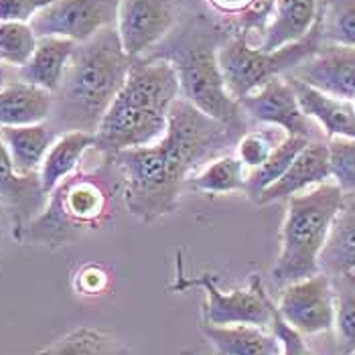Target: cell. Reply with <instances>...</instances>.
<instances>
[{
  "label": "cell",
  "mask_w": 355,
  "mask_h": 355,
  "mask_svg": "<svg viewBox=\"0 0 355 355\" xmlns=\"http://www.w3.org/2000/svg\"><path fill=\"white\" fill-rule=\"evenodd\" d=\"M238 140L240 135L179 98L159 142L110 157L122 179L126 209L144 223L175 214L187 179Z\"/></svg>",
  "instance_id": "cell-1"
},
{
  "label": "cell",
  "mask_w": 355,
  "mask_h": 355,
  "mask_svg": "<svg viewBox=\"0 0 355 355\" xmlns=\"http://www.w3.org/2000/svg\"><path fill=\"white\" fill-rule=\"evenodd\" d=\"M116 27L78 43L65 69L63 82L53 94L49 124L59 135L83 130L96 135L110 104L122 89L132 67Z\"/></svg>",
  "instance_id": "cell-2"
},
{
  "label": "cell",
  "mask_w": 355,
  "mask_h": 355,
  "mask_svg": "<svg viewBox=\"0 0 355 355\" xmlns=\"http://www.w3.org/2000/svg\"><path fill=\"white\" fill-rule=\"evenodd\" d=\"M179 96V78L166 57H137L122 89L96 130L94 148L104 157H112L159 142L166 132L168 114Z\"/></svg>",
  "instance_id": "cell-3"
},
{
  "label": "cell",
  "mask_w": 355,
  "mask_h": 355,
  "mask_svg": "<svg viewBox=\"0 0 355 355\" xmlns=\"http://www.w3.org/2000/svg\"><path fill=\"white\" fill-rule=\"evenodd\" d=\"M104 157V155H102ZM122 179L110 157L92 171H76L49 193L43 211L15 238L33 246H67L116 218Z\"/></svg>",
  "instance_id": "cell-4"
},
{
  "label": "cell",
  "mask_w": 355,
  "mask_h": 355,
  "mask_svg": "<svg viewBox=\"0 0 355 355\" xmlns=\"http://www.w3.org/2000/svg\"><path fill=\"white\" fill-rule=\"evenodd\" d=\"M286 201L280 254L272 268L274 284L280 288L321 272L319 256L345 203V195L335 183H323Z\"/></svg>",
  "instance_id": "cell-5"
},
{
  "label": "cell",
  "mask_w": 355,
  "mask_h": 355,
  "mask_svg": "<svg viewBox=\"0 0 355 355\" xmlns=\"http://www.w3.org/2000/svg\"><path fill=\"white\" fill-rule=\"evenodd\" d=\"M223 41L225 39L216 41L214 35L195 31L161 57L173 63L183 100L242 137L248 132L246 112L225 85L218 57Z\"/></svg>",
  "instance_id": "cell-6"
},
{
  "label": "cell",
  "mask_w": 355,
  "mask_h": 355,
  "mask_svg": "<svg viewBox=\"0 0 355 355\" xmlns=\"http://www.w3.org/2000/svg\"><path fill=\"white\" fill-rule=\"evenodd\" d=\"M323 45L321 17L301 41L284 45L274 51H264L248 43L242 35H227L219 47V65L230 94L240 102L248 94L282 78L311 59Z\"/></svg>",
  "instance_id": "cell-7"
},
{
  "label": "cell",
  "mask_w": 355,
  "mask_h": 355,
  "mask_svg": "<svg viewBox=\"0 0 355 355\" xmlns=\"http://www.w3.org/2000/svg\"><path fill=\"white\" fill-rule=\"evenodd\" d=\"M203 288L207 301L203 304V325L232 327V325H272V299L268 297L262 280L252 276L248 288H236L232 293H221L218 278L214 274L183 276L179 272L177 280L168 286L171 293H187L191 288Z\"/></svg>",
  "instance_id": "cell-8"
},
{
  "label": "cell",
  "mask_w": 355,
  "mask_h": 355,
  "mask_svg": "<svg viewBox=\"0 0 355 355\" xmlns=\"http://www.w3.org/2000/svg\"><path fill=\"white\" fill-rule=\"evenodd\" d=\"M122 0H57L43 8L31 27L37 37H65L83 43L100 31L116 27Z\"/></svg>",
  "instance_id": "cell-9"
},
{
  "label": "cell",
  "mask_w": 355,
  "mask_h": 355,
  "mask_svg": "<svg viewBox=\"0 0 355 355\" xmlns=\"http://www.w3.org/2000/svg\"><path fill=\"white\" fill-rule=\"evenodd\" d=\"M278 315L301 335H317L335 325V295L327 274L319 272L282 288Z\"/></svg>",
  "instance_id": "cell-10"
},
{
  "label": "cell",
  "mask_w": 355,
  "mask_h": 355,
  "mask_svg": "<svg viewBox=\"0 0 355 355\" xmlns=\"http://www.w3.org/2000/svg\"><path fill=\"white\" fill-rule=\"evenodd\" d=\"M181 0H122L116 31L126 55L142 57L175 27Z\"/></svg>",
  "instance_id": "cell-11"
},
{
  "label": "cell",
  "mask_w": 355,
  "mask_h": 355,
  "mask_svg": "<svg viewBox=\"0 0 355 355\" xmlns=\"http://www.w3.org/2000/svg\"><path fill=\"white\" fill-rule=\"evenodd\" d=\"M240 106L246 112L248 118L282 128L288 137H304L309 140H321L319 126L313 118L302 112L299 98L288 80L276 78L260 89L248 94L240 100Z\"/></svg>",
  "instance_id": "cell-12"
},
{
  "label": "cell",
  "mask_w": 355,
  "mask_h": 355,
  "mask_svg": "<svg viewBox=\"0 0 355 355\" xmlns=\"http://www.w3.org/2000/svg\"><path fill=\"white\" fill-rule=\"evenodd\" d=\"M329 96L355 100V47L323 43L321 49L291 73Z\"/></svg>",
  "instance_id": "cell-13"
},
{
  "label": "cell",
  "mask_w": 355,
  "mask_h": 355,
  "mask_svg": "<svg viewBox=\"0 0 355 355\" xmlns=\"http://www.w3.org/2000/svg\"><path fill=\"white\" fill-rule=\"evenodd\" d=\"M47 193L43 191L39 175H19L8 148L0 137V205H4L12 221V238H17L28 221L37 218L45 203Z\"/></svg>",
  "instance_id": "cell-14"
},
{
  "label": "cell",
  "mask_w": 355,
  "mask_h": 355,
  "mask_svg": "<svg viewBox=\"0 0 355 355\" xmlns=\"http://www.w3.org/2000/svg\"><path fill=\"white\" fill-rule=\"evenodd\" d=\"M331 179V164H329V146L325 140H311L288 171L268 189L260 193L254 203L256 205H270L282 199H291L293 195L313 189L317 185L329 183Z\"/></svg>",
  "instance_id": "cell-15"
},
{
  "label": "cell",
  "mask_w": 355,
  "mask_h": 355,
  "mask_svg": "<svg viewBox=\"0 0 355 355\" xmlns=\"http://www.w3.org/2000/svg\"><path fill=\"white\" fill-rule=\"evenodd\" d=\"M284 78L293 85L302 112L321 126L327 140L335 137L355 138V104L352 100L329 96L293 76Z\"/></svg>",
  "instance_id": "cell-16"
},
{
  "label": "cell",
  "mask_w": 355,
  "mask_h": 355,
  "mask_svg": "<svg viewBox=\"0 0 355 355\" xmlns=\"http://www.w3.org/2000/svg\"><path fill=\"white\" fill-rule=\"evenodd\" d=\"M76 47L78 43L65 37H39L35 53L23 67L17 69V78L55 94L63 82Z\"/></svg>",
  "instance_id": "cell-17"
},
{
  "label": "cell",
  "mask_w": 355,
  "mask_h": 355,
  "mask_svg": "<svg viewBox=\"0 0 355 355\" xmlns=\"http://www.w3.org/2000/svg\"><path fill=\"white\" fill-rule=\"evenodd\" d=\"M0 137L19 175H39L59 132L49 122H39L27 126H0Z\"/></svg>",
  "instance_id": "cell-18"
},
{
  "label": "cell",
  "mask_w": 355,
  "mask_h": 355,
  "mask_svg": "<svg viewBox=\"0 0 355 355\" xmlns=\"http://www.w3.org/2000/svg\"><path fill=\"white\" fill-rule=\"evenodd\" d=\"M319 19V0H276L272 19L262 35L260 49L274 51L297 43Z\"/></svg>",
  "instance_id": "cell-19"
},
{
  "label": "cell",
  "mask_w": 355,
  "mask_h": 355,
  "mask_svg": "<svg viewBox=\"0 0 355 355\" xmlns=\"http://www.w3.org/2000/svg\"><path fill=\"white\" fill-rule=\"evenodd\" d=\"M53 108V94L37 85L10 82L0 87V126H27L47 122Z\"/></svg>",
  "instance_id": "cell-20"
},
{
  "label": "cell",
  "mask_w": 355,
  "mask_h": 355,
  "mask_svg": "<svg viewBox=\"0 0 355 355\" xmlns=\"http://www.w3.org/2000/svg\"><path fill=\"white\" fill-rule=\"evenodd\" d=\"M205 337L214 343L218 355H282L274 331L256 325L214 327L201 325Z\"/></svg>",
  "instance_id": "cell-21"
},
{
  "label": "cell",
  "mask_w": 355,
  "mask_h": 355,
  "mask_svg": "<svg viewBox=\"0 0 355 355\" xmlns=\"http://www.w3.org/2000/svg\"><path fill=\"white\" fill-rule=\"evenodd\" d=\"M94 146H96V135L92 132L71 130V132L59 135L39 171L43 191L49 195L63 179L73 175L78 171V164L83 159V155Z\"/></svg>",
  "instance_id": "cell-22"
},
{
  "label": "cell",
  "mask_w": 355,
  "mask_h": 355,
  "mask_svg": "<svg viewBox=\"0 0 355 355\" xmlns=\"http://www.w3.org/2000/svg\"><path fill=\"white\" fill-rule=\"evenodd\" d=\"M248 168L238 155H219L195 171L185 183L187 191H199L205 195H227L246 191Z\"/></svg>",
  "instance_id": "cell-23"
},
{
  "label": "cell",
  "mask_w": 355,
  "mask_h": 355,
  "mask_svg": "<svg viewBox=\"0 0 355 355\" xmlns=\"http://www.w3.org/2000/svg\"><path fill=\"white\" fill-rule=\"evenodd\" d=\"M319 268L329 278L355 270V214L345 203L333 221L327 244L319 256Z\"/></svg>",
  "instance_id": "cell-24"
},
{
  "label": "cell",
  "mask_w": 355,
  "mask_h": 355,
  "mask_svg": "<svg viewBox=\"0 0 355 355\" xmlns=\"http://www.w3.org/2000/svg\"><path fill=\"white\" fill-rule=\"evenodd\" d=\"M37 355H130V349L106 329L78 327Z\"/></svg>",
  "instance_id": "cell-25"
},
{
  "label": "cell",
  "mask_w": 355,
  "mask_h": 355,
  "mask_svg": "<svg viewBox=\"0 0 355 355\" xmlns=\"http://www.w3.org/2000/svg\"><path fill=\"white\" fill-rule=\"evenodd\" d=\"M311 140L304 137H286L268 157V161L248 173V187L246 193L250 199H256L264 189L274 185L286 171L295 163V159L301 155V150Z\"/></svg>",
  "instance_id": "cell-26"
},
{
  "label": "cell",
  "mask_w": 355,
  "mask_h": 355,
  "mask_svg": "<svg viewBox=\"0 0 355 355\" xmlns=\"http://www.w3.org/2000/svg\"><path fill=\"white\" fill-rule=\"evenodd\" d=\"M335 295V331L339 354H355V270L331 278Z\"/></svg>",
  "instance_id": "cell-27"
},
{
  "label": "cell",
  "mask_w": 355,
  "mask_h": 355,
  "mask_svg": "<svg viewBox=\"0 0 355 355\" xmlns=\"http://www.w3.org/2000/svg\"><path fill=\"white\" fill-rule=\"evenodd\" d=\"M323 43L355 47V0H319Z\"/></svg>",
  "instance_id": "cell-28"
},
{
  "label": "cell",
  "mask_w": 355,
  "mask_h": 355,
  "mask_svg": "<svg viewBox=\"0 0 355 355\" xmlns=\"http://www.w3.org/2000/svg\"><path fill=\"white\" fill-rule=\"evenodd\" d=\"M39 37L31 23L0 21V61L8 67H23L37 49Z\"/></svg>",
  "instance_id": "cell-29"
},
{
  "label": "cell",
  "mask_w": 355,
  "mask_h": 355,
  "mask_svg": "<svg viewBox=\"0 0 355 355\" xmlns=\"http://www.w3.org/2000/svg\"><path fill=\"white\" fill-rule=\"evenodd\" d=\"M288 137L282 128H264V130H248L246 135H242L240 140L236 142L238 146V159L244 163L246 168L254 171L258 166L268 161V157L274 153V148Z\"/></svg>",
  "instance_id": "cell-30"
},
{
  "label": "cell",
  "mask_w": 355,
  "mask_h": 355,
  "mask_svg": "<svg viewBox=\"0 0 355 355\" xmlns=\"http://www.w3.org/2000/svg\"><path fill=\"white\" fill-rule=\"evenodd\" d=\"M327 146L331 179L345 197H355V138H329Z\"/></svg>",
  "instance_id": "cell-31"
},
{
  "label": "cell",
  "mask_w": 355,
  "mask_h": 355,
  "mask_svg": "<svg viewBox=\"0 0 355 355\" xmlns=\"http://www.w3.org/2000/svg\"><path fill=\"white\" fill-rule=\"evenodd\" d=\"M274 6H276V0H254L246 12L232 23L230 35H242V37H246L250 33L264 35V31L272 19Z\"/></svg>",
  "instance_id": "cell-32"
},
{
  "label": "cell",
  "mask_w": 355,
  "mask_h": 355,
  "mask_svg": "<svg viewBox=\"0 0 355 355\" xmlns=\"http://www.w3.org/2000/svg\"><path fill=\"white\" fill-rule=\"evenodd\" d=\"M270 329L274 331V335L278 337L280 341V347H282V355H315L313 349L306 345L304 341V335H301L299 331L291 327L276 311V304L272 306V325Z\"/></svg>",
  "instance_id": "cell-33"
},
{
  "label": "cell",
  "mask_w": 355,
  "mask_h": 355,
  "mask_svg": "<svg viewBox=\"0 0 355 355\" xmlns=\"http://www.w3.org/2000/svg\"><path fill=\"white\" fill-rule=\"evenodd\" d=\"M57 0H0V21L31 23L43 8Z\"/></svg>",
  "instance_id": "cell-34"
},
{
  "label": "cell",
  "mask_w": 355,
  "mask_h": 355,
  "mask_svg": "<svg viewBox=\"0 0 355 355\" xmlns=\"http://www.w3.org/2000/svg\"><path fill=\"white\" fill-rule=\"evenodd\" d=\"M110 284V274L106 272L104 266L100 264H85L76 274V291L85 297H96L102 295Z\"/></svg>",
  "instance_id": "cell-35"
},
{
  "label": "cell",
  "mask_w": 355,
  "mask_h": 355,
  "mask_svg": "<svg viewBox=\"0 0 355 355\" xmlns=\"http://www.w3.org/2000/svg\"><path fill=\"white\" fill-rule=\"evenodd\" d=\"M207 6L225 19H240L248 8L252 6L254 0H205Z\"/></svg>",
  "instance_id": "cell-36"
},
{
  "label": "cell",
  "mask_w": 355,
  "mask_h": 355,
  "mask_svg": "<svg viewBox=\"0 0 355 355\" xmlns=\"http://www.w3.org/2000/svg\"><path fill=\"white\" fill-rule=\"evenodd\" d=\"M10 83V73H8V65H4L2 61H0V87H4V85H8Z\"/></svg>",
  "instance_id": "cell-37"
},
{
  "label": "cell",
  "mask_w": 355,
  "mask_h": 355,
  "mask_svg": "<svg viewBox=\"0 0 355 355\" xmlns=\"http://www.w3.org/2000/svg\"><path fill=\"white\" fill-rule=\"evenodd\" d=\"M345 207L355 214V197H345Z\"/></svg>",
  "instance_id": "cell-38"
},
{
  "label": "cell",
  "mask_w": 355,
  "mask_h": 355,
  "mask_svg": "<svg viewBox=\"0 0 355 355\" xmlns=\"http://www.w3.org/2000/svg\"><path fill=\"white\" fill-rule=\"evenodd\" d=\"M195 355H203V354H195Z\"/></svg>",
  "instance_id": "cell-39"
},
{
  "label": "cell",
  "mask_w": 355,
  "mask_h": 355,
  "mask_svg": "<svg viewBox=\"0 0 355 355\" xmlns=\"http://www.w3.org/2000/svg\"><path fill=\"white\" fill-rule=\"evenodd\" d=\"M352 355H355V354H352Z\"/></svg>",
  "instance_id": "cell-40"
}]
</instances>
